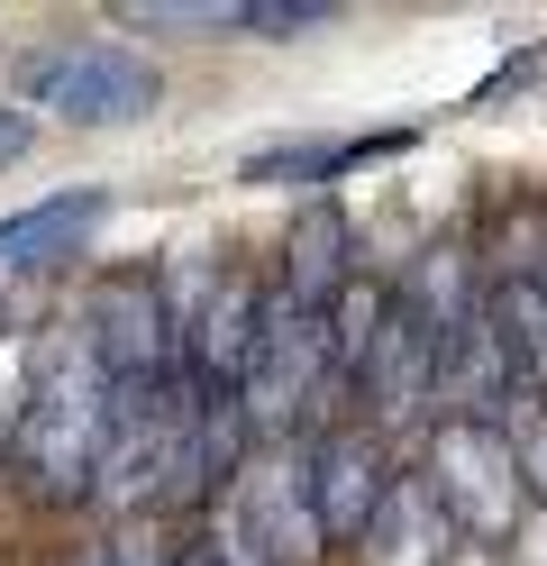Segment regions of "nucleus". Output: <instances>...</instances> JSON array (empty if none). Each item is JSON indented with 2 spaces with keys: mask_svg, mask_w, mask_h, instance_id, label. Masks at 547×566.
<instances>
[{
  "mask_svg": "<svg viewBox=\"0 0 547 566\" xmlns=\"http://www.w3.org/2000/svg\"><path fill=\"white\" fill-rule=\"evenodd\" d=\"M529 83H547V46H520V55L502 64V74L474 83V101H511V92H529Z\"/></svg>",
  "mask_w": 547,
  "mask_h": 566,
  "instance_id": "nucleus-11",
  "label": "nucleus"
},
{
  "mask_svg": "<svg viewBox=\"0 0 547 566\" xmlns=\"http://www.w3.org/2000/svg\"><path fill=\"white\" fill-rule=\"evenodd\" d=\"M429 493L448 503L456 530H474V539H502L511 521H520V457H511V430L502 420H448L429 448Z\"/></svg>",
  "mask_w": 547,
  "mask_h": 566,
  "instance_id": "nucleus-3",
  "label": "nucleus"
},
{
  "mask_svg": "<svg viewBox=\"0 0 547 566\" xmlns=\"http://www.w3.org/2000/svg\"><path fill=\"white\" fill-rule=\"evenodd\" d=\"M392 147H411V137H401V128H383V137H283V147H255L238 174H246V184H319V174L375 165Z\"/></svg>",
  "mask_w": 547,
  "mask_h": 566,
  "instance_id": "nucleus-9",
  "label": "nucleus"
},
{
  "mask_svg": "<svg viewBox=\"0 0 547 566\" xmlns=\"http://www.w3.org/2000/svg\"><path fill=\"white\" fill-rule=\"evenodd\" d=\"M156 92H165L156 64L119 38H64L19 64V101H36V111H55L73 128H128L156 111Z\"/></svg>",
  "mask_w": 547,
  "mask_h": 566,
  "instance_id": "nucleus-2",
  "label": "nucleus"
},
{
  "mask_svg": "<svg viewBox=\"0 0 547 566\" xmlns=\"http://www.w3.org/2000/svg\"><path fill=\"white\" fill-rule=\"evenodd\" d=\"M502 430H511V457H520V484H529V493H547V394H538L529 411H511Z\"/></svg>",
  "mask_w": 547,
  "mask_h": 566,
  "instance_id": "nucleus-10",
  "label": "nucleus"
},
{
  "mask_svg": "<svg viewBox=\"0 0 547 566\" xmlns=\"http://www.w3.org/2000/svg\"><path fill=\"white\" fill-rule=\"evenodd\" d=\"M156 566H229V548L201 539V530H173V539L156 548Z\"/></svg>",
  "mask_w": 547,
  "mask_h": 566,
  "instance_id": "nucleus-12",
  "label": "nucleus"
},
{
  "mask_svg": "<svg viewBox=\"0 0 547 566\" xmlns=\"http://www.w3.org/2000/svg\"><path fill=\"white\" fill-rule=\"evenodd\" d=\"M28 137H36L28 111H0V165H19V156H28Z\"/></svg>",
  "mask_w": 547,
  "mask_h": 566,
  "instance_id": "nucleus-13",
  "label": "nucleus"
},
{
  "mask_svg": "<svg viewBox=\"0 0 547 566\" xmlns=\"http://www.w3.org/2000/svg\"><path fill=\"white\" fill-rule=\"evenodd\" d=\"M392 484L401 475H383V439L375 430H328L319 457H311V493H319V530L328 539H365L375 512L392 503Z\"/></svg>",
  "mask_w": 547,
  "mask_h": 566,
  "instance_id": "nucleus-6",
  "label": "nucleus"
},
{
  "mask_svg": "<svg viewBox=\"0 0 547 566\" xmlns=\"http://www.w3.org/2000/svg\"><path fill=\"white\" fill-rule=\"evenodd\" d=\"M311 530H319V493H311V467L302 457H246L238 467V493H229V530L219 548H246L265 566H311ZM328 539V530H319Z\"/></svg>",
  "mask_w": 547,
  "mask_h": 566,
  "instance_id": "nucleus-5",
  "label": "nucleus"
},
{
  "mask_svg": "<svg viewBox=\"0 0 547 566\" xmlns=\"http://www.w3.org/2000/svg\"><path fill=\"white\" fill-rule=\"evenodd\" d=\"M448 539H456V521L429 493V475H401L375 530H365V566H448Z\"/></svg>",
  "mask_w": 547,
  "mask_h": 566,
  "instance_id": "nucleus-7",
  "label": "nucleus"
},
{
  "mask_svg": "<svg viewBox=\"0 0 547 566\" xmlns=\"http://www.w3.org/2000/svg\"><path fill=\"white\" fill-rule=\"evenodd\" d=\"M109 411H119V384H109L92 329H55L28 366V411H19V467L36 493H83L92 467L109 457Z\"/></svg>",
  "mask_w": 547,
  "mask_h": 566,
  "instance_id": "nucleus-1",
  "label": "nucleus"
},
{
  "mask_svg": "<svg viewBox=\"0 0 547 566\" xmlns=\"http://www.w3.org/2000/svg\"><path fill=\"white\" fill-rule=\"evenodd\" d=\"M101 192H55V201H36V210H10L0 220V274H19V265H46L64 256V247H83L101 229Z\"/></svg>",
  "mask_w": 547,
  "mask_h": 566,
  "instance_id": "nucleus-8",
  "label": "nucleus"
},
{
  "mask_svg": "<svg viewBox=\"0 0 547 566\" xmlns=\"http://www.w3.org/2000/svg\"><path fill=\"white\" fill-rule=\"evenodd\" d=\"M92 347L119 394H173L182 384V321H165L156 274H109L92 293Z\"/></svg>",
  "mask_w": 547,
  "mask_h": 566,
  "instance_id": "nucleus-4",
  "label": "nucleus"
}]
</instances>
